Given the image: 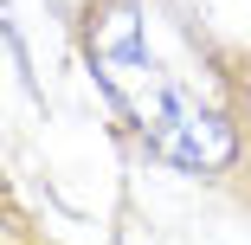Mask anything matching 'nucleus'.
<instances>
[{
    "mask_svg": "<svg viewBox=\"0 0 251 245\" xmlns=\"http://www.w3.org/2000/svg\"><path fill=\"white\" fill-rule=\"evenodd\" d=\"M90 58H97L103 90L129 110V123L142 129V142H148L161 162L193 168V174H213V168L232 162V129L200 104V97H187V90L161 71V58L148 52V39H142L135 0L103 7V20L90 26Z\"/></svg>",
    "mask_w": 251,
    "mask_h": 245,
    "instance_id": "nucleus-1",
    "label": "nucleus"
}]
</instances>
